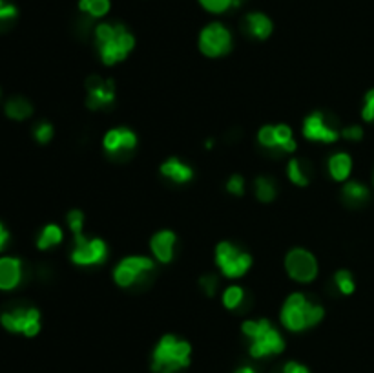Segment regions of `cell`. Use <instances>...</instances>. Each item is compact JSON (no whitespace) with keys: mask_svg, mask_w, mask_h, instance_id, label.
<instances>
[{"mask_svg":"<svg viewBox=\"0 0 374 373\" xmlns=\"http://www.w3.org/2000/svg\"><path fill=\"white\" fill-rule=\"evenodd\" d=\"M95 48L103 65L115 66L123 63L135 48V37L124 24L101 22L94 30Z\"/></svg>","mask_w":374,"mask_h":373,"instance_id":"cell-1","label":"cell"},{"mask_svg":"<svg viewBox=\"0 0 374 373\" xmlns=\"http://www.w3.org/2000/svg\"><path fill=\"white\" fill-rule=\"evenodd\" d=\"M323 317H325L323 306L314 302L310 297L303 293L289 295L283 306H281L280 313L281 324L289 331H294V333L314 328L316 324H320L323 320Z\"/></svg>","mask_w":374,"mask_h":373,"instance_id":"cell-2","label":"cell"},{"mask_svg":"<svg viewBox=\"0 0 374 373\" xmlns=\"http://www.w3.org/2000/svg\"><path fill=\"white\" fill-rule=\"evenodd\" d=\"M192 346L187 340L167 333L161 337L152 354L153 373H179L190 366Z\"/></svg>","mask_w":374,"mask_h":373,"instance_id":"cell-3","label":"cell"},{"mask_svg":"<svg viewBox=\"0 0 374 373\" xmlns=\"http://www.w3.org/2000/svg\"><path fill=\"white\" fill-rule=\"evenodd\" d=\"M241 331L248 338V354L254 358L274 357L285 351V338L269 319L245 320Z\"/></svg>","mask_w":374,"mask_h":373,"instance_id":"cell-4","label":"cell"},{"mask_svg":"<svg viewBox=\"0 0 374 373\" xmlns=\"http://www.w3.org/2000/svg\"><path fill=\"white\" fill-rule=\"evenodd\" d=\"M153 271H155V260L143 254H132L115 265L114 282L123 289L141 288L152 279Z\"/></svg>","mask_w":374,"mask_h":373,"instance_id":"cell-5","label":"cell"},{"mask_svg":"<svg viewBox=\"0 0 374 373\" xmlns=\"http://www.w3.org/2000/svg\"><path fill=\"white\" fill-rule=\"evenodd\" d=\"M0 324L10 333L37 337L40 331V311L33 306H15L0 315Z\"/></svg>","mask_w":374,"mask_h":373,"instance_id":"cell-6","label":"cell"},{"mask_svg":"<svg viewBox=\"0 0 374 373\" xmlns=\"http://www.w3.org/2000/svg\"><path fill=\"white\" fill-rule=\"evenodd\" d=\"M216 264L227 279H241L252 267V256L230 242H221L216 247Z\"/></svg>","mask_w":374,"mask_h":373,"instance_id":"cell-7","label":"cell"},{"mask_svg":"<svg viewBox=\"0 0 374 373\" xmlns=\"http://www.w3.org/2000/svg\"><path fill=\"white\" fill-rule=\"evenodd\" d=\"M197 44H199L203 55H207L210 59H217V57H225L230 53L234 39H232V31L227 26L221 22H210L199 33Z\"/></svg>","mask_w":374,"mask_h":373,"instance_id":"cell-8","label":"cell"},{"mask_svg":"<svg viewBox=\"0 0 374 373\" xmlns=\"http://www.w3.org/2000/svg\"><path fill=\"white\" fill-rule=\"evenodd\" d=\"M108 258V245L101 238H88L84 234H77L69 260L79 267H95Z\"/></svg>","mask_w":374,"mask_h":373,"instance_id":"cell-9","label":"cell"},{"mask_svg":"<svg viewBox=\"0 0 374 373\" xmlns=\"http://www.w3.org/2000/svg\"><path fill=\"white\" fill-rule=\"evenodd\" d=\"M257 143L261 149L276 154H292L296 150L294 132L289 124H265L257 132Z\"/></svg>","mask_w":374,"mask_h":373,"instance_id":"cell-10","label":"cell"},{"mask_svg":"<svg viewBox=\"0 0 374 373\" xmlns=\"http://www.w3.org/2000/svg\"><path fill=\"white\" fill-rule=\"evenodd\" d=\"M285 271L298 284H310L318 276V260L310 251L301 247L291 249L285 256Z\"/></svg>","mask_w":374,"mask_h":373,"instance_id":"cell-11","label":"cell"},{"mask_svg":"<svg viewBox=\"0 0 374 373\" xmlns=\"http://www.w3.org/2000/svg\"><path fill=\"white\" fill-rule=\"evenodd\" d=\"M115 83L103 75H90L86 79V106L90 110H106L115 103Z\"/></svg>","mask_w":374,"mask_h":373,"instance_id":"cell-12","label":"cell"},{"mask_svg":"<svg viewBox=\"0 0 374 373\" xmlns=\"http://www.w3.org/2000/svg\"><path fill=\"white\" fill-rule=\"evenodd\" d=\"M103 149L114 160L130 158L133 154V150L137 149V134L132 129H126V126H117V129L108 130L104 134Z\"/></svg>","mask_w":374,"mask_h":373,"instance_id":"cell-13","label":"cell"},{"mask_svg":"<svg viewBox=\"0 0 374 373\" xmlns=\"http://www.w3.org/2000/svg\"><path fill=\"white\" fill-rule=\"evenodd\" d=\"M303 135L309 141H318V143H336L341 138V132L336 130V126L330 123L323 112H312L303 121Z\"/></svg>","mask_w":374,"mask_h":373,"instance_id":"cell-14","label":"cell"},{"mask_svg":"<svg viewBox=\"0 0 374 373\" xmlns=\"http://www.w3.org/2000/svg\"><path fill=\"white\" fill-rule=\"evenodd\" d=\"M176 247H178V236L173 231H158L150 240V251L153 260L159 264H170L176 256Z\"/></svg>","mask_w":374,"mask_h":373,"instance_id":"cell-15","label":"cell"},{"mask_svg":"<svg viewBox=\"0 0 374 373\" xmlns=\"http://www.w3.org/2000/svg\"><path fill=\"white\" fill-rule=\"evenodd\" d=\"M24 280V264L17 256L0 258V291H13Z\"/></svg>","mask_w":374,"mask_h":373,"instance_id":"cell-16","label":"cell"},{"mask_svg":"<svg viewBox=\"0 0 374 373\" xmlns=\"http://www.w3.org/2000/svg\"><path fill=\"white\" fill-rule=\"evenodd\" d=\"M159 172L164 179H168L173 185H187L192 181L194 178V169L188 163H185L179 158H168L161 167Z\"/></svg>","mask_w":374,"mask_h":373,"instance_id":"cell-17","label":"cell"},{"mask_svg":"<svg viewBox=\"0 0 374 373\" xmlns=\"http://www.w3.org/2000/svg\"><path fill=\"white\" fill-rule=\"evenodd\" d=\"M272 30H274V24L272 20L261 13V11H252L248 15H245L243 19V31L250 39L256 40H265L272 35Z\"/></svg>","mask_w":374,"mask_h":373,"instance_id":"cell-18","label":"cell"},{"mask_svg":"<svg viewBox=\"0 0 374 373\" xmlns=\"http://www.w3.org/2000/svg\"><path fill=\"white\" fill-rule=\"evenodd\" d=\"M327 172L334 181H347L352 172V158L347 152H336L327 161Z\"/></svg>","mask_w":374,"mask_h":373,"instance_id":"cell-19","label":"cell"},{"mask_svg":"<svg viewBox=\"0 0 374 373\" xmlns=\"http://www.w3.org/2000/svg\"><path fill=\"white\" fill-rule=\"evenodd\" d=\"M287 176L296 187H307L312 179V167L309 161L301 160V158H292L287 165Z\"/></svg>","mask_w":374,"mask_h":373,"instance_id":"cell-20","label":"cell"},{"mask_svg":"<svg viewBox=\"0 0 374 373\" xmlns=\"http://www.w3.org/2000/svg\"><path fill=\"white\" fill-rule=\"evenodd\" d=\"M369 189L364 183H359V181H347L341 187V199L349 207H362V205H365L367 199H369Z\"/></svg>","mask_w":374,"mask_h":373,"instance_id":"cell-21","label":"cell"},{"mask_svg":"<svg viewBox=\"0 0 374 373\" xmlns=\"http://www.w3.org/2000/svg\"><path fill=\"white\" fill-rule=\"evenodd\" d=\"M65 240V233L57 224H48L42 227V231L37 236V249L39 251H49V249L57 247L62 244Z\"/></svg>","mask_w":374,"mask_h":373,"instance_id":"cell-22","label":"cell"},{"mask_svg":"<svg viewBox=\"0 0 374 373\" xmlns=\"http://www.w3.org/2000/svg\"><path fill=\"white\" fill-rule=\"evenodd\" d=\"M6 115L13 121H26L33 114V105L24 97H11L4 106Z\"/></svg>","mask_w":374,"mask_h":373,"instance_id":"cell-23","label":"cell"},{"mask_svg":"<svg viewBox=\"0 0 374 373\" xmlns=\"http://www.w3.org/2000/svg\"><path fill=\"white\" fill-rule=\"evenodd\" d=\"M254 194H256L257 201H261V204H271L278 196L276 181L269 178V176H260L254 181Z\"/></svg>","mask_w":374,"mask_h":373,"instance_id":"cell-24","label":"cell"},{"mask_svg":"<svg viewBox=\"0 0 374 373\" xmlns=\"http://www.w3.org/2000/svg\"><path fill=\"white\" fill-rule=\"evenodd\" d=\"M110 8V0H79V10L90 19H103L108 15Z\"/></svg>","mask_w":374,"mask_h":373,"instance_id":"cell-25","label":"cell"},{"mask_svg":"<svg viewBox=\"0 0 374 373\" xmlns=\"http://www.w3.org/2000/svg\"><path fill=\"white\" fill-rule=\"evenodd\" d=\"M223 304H225V308L230 309V311H237V309L243 308V304H245V289L241 285H228L225 291H223Z\"/></svg>","mask_w":374,"mask_h":373,"instance_id":"cell-26","label":"cell"},{"mask_svg":"<svg viewBox=\"0 0 374 373\" xmlns=\"http://www.w3.org/2000/svg\"><path fill=\"white\" fill-rule=\"evenodd\" d=\"M245 0H199V4L203 6V10H207L208 13L214 15H221L230 10H237L241 8Z\"/></svg>","mask_w":374,"mask_h":373,"instance_id":"cell-27","label":"cell"},{"mask_svg":"<svg viewBox=\"0 0 374 373\" xmlns=\"http://www.w3.org/2000/svg\"><path fill=\"white\" fill-rule=\"evenodd\" d=\"M334 285L341 295H347V297H349V295L355 293L356 289L355 276H352V273L347 271V269H340V271H336L334 274Z\"/></svg>","mask_w":374,"mask_h":373,"instance_id":"cell-28","label":"cell"},{"mask_svg":"<svg viewBox=\"0 0 374 373\" xmlns=\"http://www.w3.org/2000/svg\"><path fill=\"white\" fill-rule=\"evenodd\" d=\"M33 138L35 141L40 144L49 143V141L53 140V126H51V123H48V121H40V123L35 124Z\"/></svg>","mask_w":374,"mask_h":373,"instance_id":"cell-29","label":"cell"},{"mask_svg":"<svg viewBox=\"0 0 374 373\" xmlns=\"http://www.w3.org/2000/svg\"><path fill=\"white\" fill-rule=\"evenodd\" d=\"M199 288H201L203 295H207L208 299H212V297H216L217 295V289H219V279H217L214 273L203 274L201 279H199Z\"/></svg>","mask_w":374,"mask_h":373,"instance_id":"cell-30","label":"cell"},{"mask_svg":"<svg viewBox=\"0 0 374 373\" xmlns=\"http://www.w3.org/2000/svg\"><path fill=\"white\" fill-rule=\"evenodd\" d=\"M66 222H68V227L71 229L74 236L77 234H83L84 231V213L79 209L69 210L68 216H66Z\"/></svg>","mask_w":374,"mask_h":373,"instance_id":"cell-31","label":"cell"},{"mask_svg":"<svg viewBox=\"0 0 374 373\" xmlns=\"http://www.w3.org/2000/svg\"><path fill=\"white\" fill-rule=\"evenodd\" d=\"M17 17H19L17 6L10 4V2H6V0H0V26L11 24Z\"/></svg>","mask_w":374,"mask_h":373,"instance_id":"cell-32","label":"cell"},{"mask_svg":"<svg viewBox=\"0 0 374 373\" xmlns=\"http://www.w3.org/2000/svg\"><path fill=\"white\" fill-rule=\"evenodd\" d=\"M227 192L232 196L245 194V178L241 174H232L227 181Z\"/></svg>","mask_w":374,"mask_h":373,"instance_id":"cell-33","label":"cell"},{"mask_svg":"<svg viewBox=\"0 0 374 373\" xmlns=\"http://www.w3.org/2000/svg\"><path fill=\"white\" fill-rule=\"evenodd\" d=\"M362 117H364V121H367V123H374V88L365 94Z\"/></svg>","mask_w":374,"mask_h":373,"instance_id":"cell-34","label":"cell"},{"mask_svg":"<svg viewBox=\"0 0 374 373\" xmlns=\"http://www.w3.org/2000/svg\"><path fill=\"white\" fill-rule=\"evenodd\" d=\"M341 138H345L347 141H359L364 138V129L358 126V124H352V126H345L341 129Z\"/></svg>","mask_w":374,"mask_h":373,"instance_id":"cell-35","label":"cell"},{"mask_svg":"<svg viewBox=\"0 0 374 373\" xmlns=\"http://www.w3.org/2000/svg\"><path fill=\"white\" fill-rule=\"evenodd\" d=\"M280 373H310V370L303 364L296 363V360H291V363H287L283 368L280 370Z\"/></svg>","mask_w":374,"mask_h":373,"instance_id":"cell-36","label":"cell"},{"mask_svg":"<svg viewBox=\"0 0 374 373\" xmlns=\"http://www.w3.org/2000/svg\"><path fill=\"white\" fill-rule=\"evenodd\" d=\"M10 231L6 229V225L0 222V253L4 251L6 247H8V244H10Z\"/></svg>","mask_w":374,"mask_h":373,"instance_id":"cell-37","label":"cell"},{"mask_svg":"<svg viewBox=\"0 0 374 373\" xmlns=\"http://www.w3.org/2000/svg\"><path fill=\"white\" fill-rule=\"evenodd\" d=\"M234 373H260V372H257L254 366H248V364H245V366H239V368H237Z\"/></svg>","mask_w":374,"mask_h":373,"instance_id":"cell-38","label":"cell"},{"mask_svg":"<svg viewBox=\"0 0 374 373\" xmlns=\"http://www.w3.org/2000/svg\"><path fill=\"white\" fill-rule=\"evenodd\" d=\"M373 183H374V176H373Z\"/></svg>","mask_w":374,"mask_h":373,"instance_id":"cell-39","label":"cell"}]
</instances>
